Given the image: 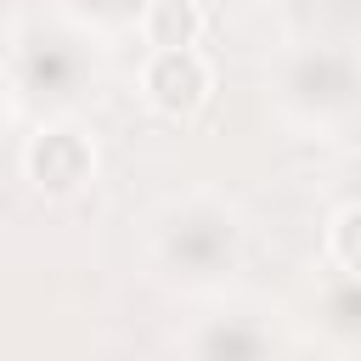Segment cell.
Here are the masks:
<instances>
[{
  "label": "cell",
  "mask_w": 361,
  "mask_h": 361,
  "mask_svg": "<svg viewBox=\"0 0 361 361\" xmlns=\"http://www.w3.org/2000/svg\"><path fill=\"white\" fill-rule=\"evenodd\" d=\"M282 102L305 118H338L361 102V62L344 51H299L282 68Z\"/></svg>",
  "instance_id": "7a4b0ae2"
},
{
  "label": "cell",
  "mask_w": 361,
  "mask_h": 361,
  "mask_svg": "<svg viewBox=\"0 0 361 361\" xmlns=\"http://www.w3.org/2000/svg\"><path fill=\"white\" fill-rule=\"evenodd\" d=\"M23 175L45 197H73L96 175V141L79 124H39L23 147Z\"/></svg>",
  "instance_id": "3957f363"
},
{
  "label": "cell",
  "mask_w": 361,
  "mask_h": 361,
  "mask_svg": "<svg viewBox=\"0 0 361 361\" xmlns=\"http://www.w3.org/2000/svg\"><path fill=\"white\" fill-rule=\"evenodd\" d=\"M197 361H265V344L248 322H214L197 344Z\"/></svg>",
  "instance_id": "8992f818"
},
{
  "label": "cell",
  "mask_w": 361,
  "mask_h": 361,
  "mask_svg": "<svg viewBox=\"0 0 361 361\" xmlns=\"http://www.w3.org/2000/svg\"><path fill=\"white\" fill-rule=\"evenodd\" d=\"M158 254L186 276H214L237 259V214L220 203H186V209L164 214Z\"/></svg>",
  "instance_id": "6da1fadb"
},
{
  "label": "cell",
  "mask_w": 361,
  "mask_h": 361,
  "mask_svg": "<svg viewBox=\"0 0 361 361\" xmlns=\"http://www.w3.org/2000/svg\"><path fill=\"white\" fill-rule=\"evenodd\" d=\"M327 259L350 276H361V197L338 203L333 220H327Z\"/></svg>",
  "instance_id": "52a82bcc"
},
{
  "label": "cell",
  "mask_w": 361,
  "mask_h": 361,
  "mask_svg": "<svg viewBox=\"0 0 361 361\" xmlns=\"http://www.w3.org/2000/svg\"><path fill=\"white\" fill-rule=\"evenodd\" d=\"M79 6H85L96 23H135L147 0H79Z\"/></svg>",
  "instance_id": "ba28073f"
},
{
  "label": "cell",
  "mask_w": 361,
  "mask_h": 361,
  "mask_svg": "<svg viewBox=\"0 0 361 361\" xmlns=\"http://www.w3.org/2000/svg\"><path fill=\"white\" fill-rule=\"evenodd\" d=\"M214 90V68L197 45H169V51H147L141 62V102L164 118H192Z\"/></svg>",
  "instance_id": "277c9868"
},
{
  "label": "cell",
  "mask_w": 361,
  "mask_h": 361,
  "mask_svg": "<svg viewBox=\"0 0 361 361\" xmlns=\"http://www.w3.org/2000/svg\"><path fill=\"white\" fill-rule=\"evenodd\" d=\"M135 23H141V39H147L152 51L197 45V39H203V6H197V0H147Z\"/></svg>",
  "instance_id": "5b68a950"
},
{
  "label": "cell",
  "mask_w": 361,
  "mask_h": 361,
  "mask_svg": "<svg viewBox=\"0 0 361 361\" xmlns=\"http://www.w3.org/2000/svg\"><path fill=\"white\" fill-rule=\"evenodd\" d=\"M0 96H6V79H0Z\"/></svg>",
  "instance_id": "9c48e42d"
}]
</instances>
